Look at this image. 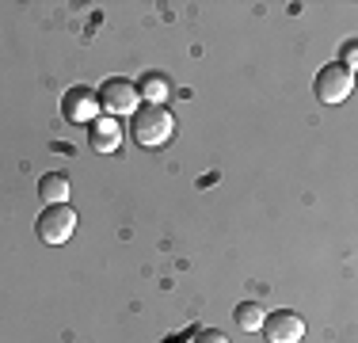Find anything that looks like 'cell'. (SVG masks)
Returning <instances> with one entry per match:
<instances>
[{
  "label": "cell",
  "instance_id": "cell-1",
  "mask_svg": "<svg viewBox=\"0 0 358 343\" xmlns=\"http://www.w3.org/2000/svg\"><path fill=\"white\" fill-rule=\"evenodd\" d=\"M130 134H134V141H138L141 149H160V145L172 141L176 118H172L168 107H149V103H141V107L134 111V118H130Z\"/></svg>",
  "mask_w": 358,
  "mask_h": 343
},
{
  "label": "cell",
  "instance_id": "cell-2",
  "mask_svg": "<svg viewBox=\"0 0 358 343\" xmlns=\"http://www.w3.org/2000/svg\"><path fill=\"white\" fill-rule=\"evenodd\" d=\"M96 99H99V111H103V115H110V118H118V122H122L126 115L134 118V111L141 107L138 84H134V80H122V76H110V80L99 84Z\"/></svg>",
  "mask_w": 358,
  "mask_h": 343
},
{
  "label": "cell",
  "instance_id": "cell-3",
  "mask_svg": "<svg viewBox=\"0 0 358 343\" xmlns=\"http://www.w3.org/2000/svg\"><path fill=\"white\" fill-rule=\"evenodd\" d=\"M313 92H317L320 103H328V107H339V103H347V99H351V92H355V73H351L347 65L331 62V65H324L320 73H317V80H313Z\"/></svg>",
  "mask_w": 358,
  "mask_h": 343
},
{
  "label": "cell",
  "instance_id": "cell-4",
  "mask_svg": "<svg viewBox=\"0 0 358 343\" xmlns=\"http://www.w3.org/2000/svg\"><path fill=\"white\" fill-rule=\"evenodd\" d=\"M76 210L69 202H62V206H46V210L38 214V221H35V229H38V240L42 244H65V240H73L76 233Z\"/></svg>",
  "mask_w": 358,
  "mask_h": 343
},
{
  "label": "cell",
  "instance_id": "cell-5",
  "mask_svg": "<svg viewBox=\"0 0 358 343\" xmlns=\"http://www.w3.org/2000/svg\"><path fill=\"white\" fill-rule=\"evenodd\" d=\"M62 115L69 118V122H76V126H92L103 111H99V99H96L92 88H69L62 96Z\"/></svg>",
  "mask_w": 358,
  "mask_h": 343
},
{
  "label": "cell",
  "instance_id": "cell-6",
  "mask_svg": "<svg viewBox=\"0 0 358 343\" xmlns=\"http://www.w3.org/2000/svg\"><path fill=\"white\" fill-rule=\"evenodd\" d=\"M263 336H267V343H301L305 340V321L294 309H278V313H267Z\"/></svg>",
  "mask_w": 358,
  "mask_h": 343
},
{
  "label": "cell",
  "instance_id": "cell-7",
  "mask_svg": "<svg viewBox=\"0 0 358 343\" xmlns=\"http://www.w3.org/2000/svg\"><path fill=\"white\" fill-rule=\"evenodd\" d=\"M88 145L96 153H115L118 145H122V122L110 118V115H99L96 122H92V130H88Z\"/></svg>",
  "mask_w": 358,
  "mask_h": 343
},
{
  "label": "cell",
  "instance_id": "cell-8",
  "mask_svg": "<svg viewBox=\"0 0 358 343\" xmlns=\"http://www.w3.org/2000/svg\"><path fill=\"white\" fill-rule=\"evenodd\" d=\"M69 176H62V172H46V176L38 179V195H42V202L46 206H62V202H69Z\"/></svg>",
  "mask_w": 358,
  "mask_h": 343
},
{
  "label": "cell",
  "instance_id": "cell-9",
  "mask_svg": "<svg viewBox=\"0 0 358 343\" xmlns=\"http://www.w3.org/2000/svg\"><path fill=\"white\" fill-rule=\"evenodd\" d=\"M138 96L149 103V107H164V99L172 96V84H168V76H160V73H145L138 80Z\"/></svg>",
  "mask_w": 358,
  "mask_h": 343
},
{
  "label": "cell",
  "instance_id": "cell-10",
  "mask_svg": "<svg viewBox=\"0 0 358 343\" xmlns=\"http://www.w3.org/2000/svg\"><path fill=\"white\" fill-rule=\"evenodd\" d=\"M233 316H236V324H241L244 332H263V321H267V309H263L259 302H241Z\"/></svg>",
  "mask_w": 358,
  "mask_h": 343
},
{
  "label": "cell",
  "instance_id": "cell-11",
  "mask_svg": "<svg viewBox=\"0 0 358 343\" xmlns=\"http://www.w3.org/2000/svg\"><path fill=\"white\" fill-rule=\"evenodd\" d=\"M194 343H229V336L217 332V328H199L194 332Z\"/></svg>",
  "mask_w": 358,
  "mask_h": 343
},
{
  "label": "cell",
  "instance_id": "cell-12",
  "mask_svg": "<svg viewBox=\"0 0 358 343\" xmlns=\"http://www.w3.org/2000/svg\"><path fill=\"white\" fill-rule=\"evenodd\" d=\"M355 62H358V50H355V42H347V46H343V62H339V65H347L355 73Z\"/></svg>",
  "mask_w": 358,
  "mask_h": 343
},
{
  "label": "cell",
  "instance_id": "cell-13",
  "mask_svg": "<svg viewBox=\"0 0 358 343\" xmlns=\"http://www.w3.org/2000/svg\"><path fill=\"white\" fill-rule=\"evenodd\" d=\"M168 343H179V340H168Z\"/></svg>",
  "mask_w": 358,
  "mask_h": 343
}]
</instances>
